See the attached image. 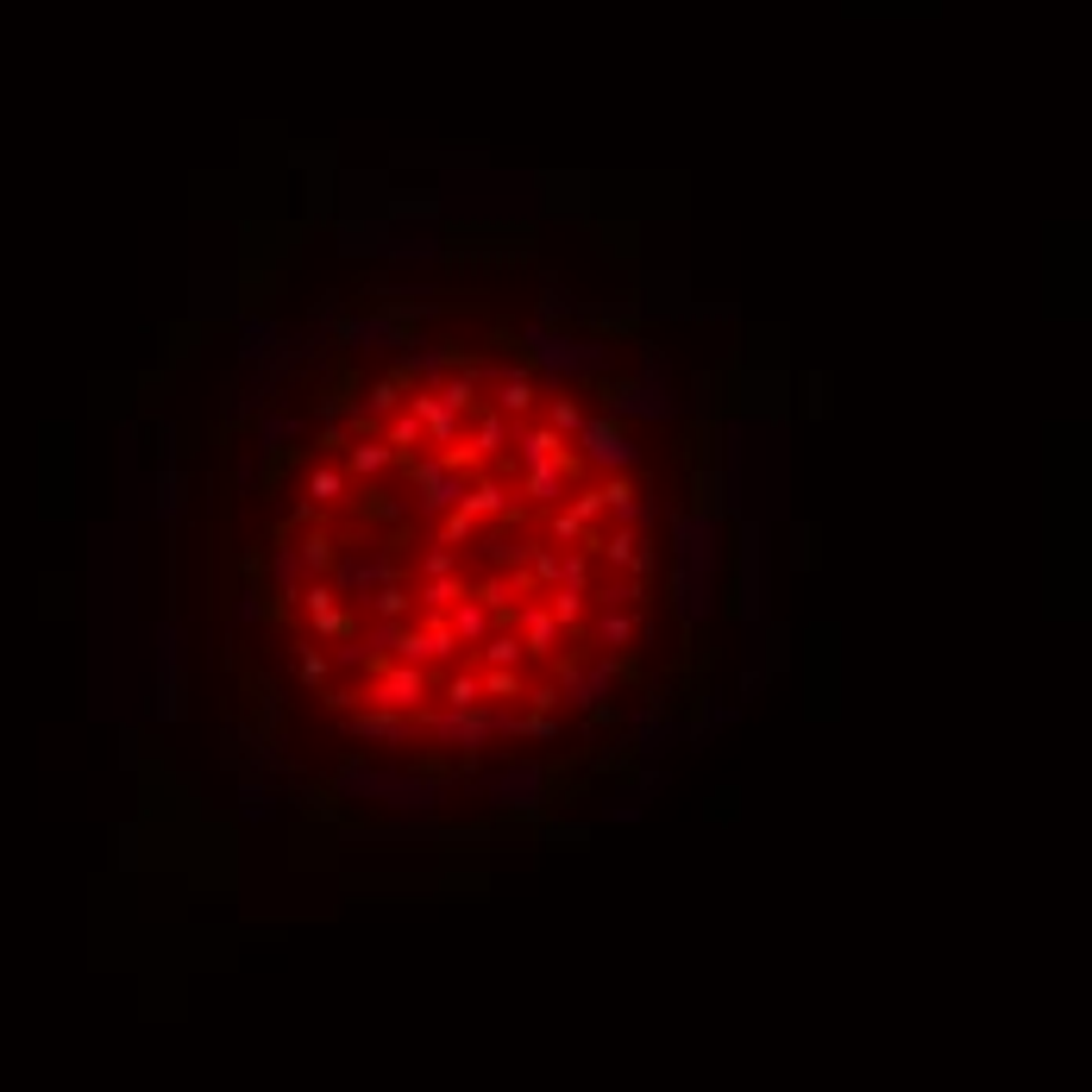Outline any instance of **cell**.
Here are the masks:
<instances>
[{
    "label": "cell",
    "mask_w": 1092,
    "mask_h": 1092,
    "mask_svg": "<svg viewBox=\"0 0 1092 1092\" xmlns=\"http://www.w3.org/2000/svg\"><path fill=\"white\" fill-rule=\"evenodd\" d=\"M679 409L672 390H665V377H641V384H609V414L616 421H665V414Z\"/></svg>",
    "instance_id": "8992f818"
},
{
    "label": "cell",
    "mask_w": 1092,
    "mask_h": 1092,
    "mask_svg": "<svg viewBox=\"0 0 1092 1092\" xmlns=\"http://www.w3.org/2000/svg\"><path fill=\"white\" fill-rule=\"evenodd\" d=\"M396 333V321L390 314H371V321H346V346H365V351H377L384 339Z\"/></svg>",
    "instance_id": "f546056e"
},
{
    "label": "cell",
    "mask_w": 1092,
    "mask_h": 1092,
    "mask_svg": "<svg viewBox=\"0 0 1092 1092\" xmlns=\"http://www.w3.org/2000/svg\"><path fill=\"white\" fill-rule=\"evenodd\" d=\"M490 409L508 414V421H522L534 409V377L527 371H496V396H490Z\"/></svg>",
    "instance_id": "d6986e66"
},
{
    "label": "cell",
    "mask_w": 1092,
    "mask_h": 1092,
    "mask_svg": "<svg viewBox=\"0 0 1092 1092\" xmlns=\"http://www.w3.org/2000/svg\"><path fill=\"white\" fill-rule=\"evenodd\" d=\"M597 496H603V508H609V527H634V534H641V527L653 522V508L641 503V490L628 484V477H603Z\"/></svg>",
    "instance_id": "7c38bea8"
},
{
    "label": "cell",
    "mask_w": 1092,
    "mask_h": 1092,
    "mask_svg": "<svg viewBox=\"0 0 1092 1092\" xmlns=\"http://www.w3.org/2000/svg\"><path fill=\"white\" fill-rule=\"evenodd\" d=\"M402 409H409L414 421H421V433H428V447H440V452H447V447H459V440H465V414H459V409H447V402H440L433 390H409V402H402Z\"/></svg>",
    "instance_id": "52a82bcc"
},
{
    "label": "cell",
    "mask_w": 1092,
    "mask_h": 1092,
    "mask_svg": "<svg viewBox=\"0 0 1092 1092\" xmlns=\"http://www.w3.org/2000/svg\"><path fill=\"white\" fill-rule=\"evenodd\" d=\"M477 647H484V665H522V660H527V653H522V634H515V628H490Z\"/></svg>",
    "instance_id": "f1b7e54d"
},
{
    "label": "cell",
    "mask_w": 1092,
    "mask_h": 1092,
    "mask_svg": "<svg viewBox=\"0 0 1092 1092\" xmlns=\"http://www.w3.org/2000/svg\"><path fill=\"white\" fill-rule=\"evenodd\" d=\"M440 622L452 628V641H459V647H477V641L490 634V609H484V603H477V597L465 590V597H459V603H452L447 616H440Z\"/></svg>",
    "instance_id": "2e32d148"
},
{
    "label": "cell",
    "mask_w": 1092,
    "mask_h": 1092,
    "mask_svg": "<svg viewBox=\"0 0 1092 1092\" xmlns=\"http://www.w3.org/2000/svg\"><path fill=\"white\" fill-rule=\"evenodd\" d=\"M396 578H402V559H396V553H339L333 571H327V585L339 590V603H351V609L365 603L377 585H396Z\"/></svg>",
    "instance_id": "7a4b0ae2"
},
{
    "label": "cell",
    "mask_w": 1092,
    "mask_h": 1092,
    "mask_svg": "<svg viewBox=\"0 0 1092 1092\" xmlns=\"http://www.w3.org/2000/svg\"><path fill=\"white\" fill-rule=\"evenodd\" d=\"M477 390H484V377H477V371H447V377H440V390H433V396H440V402H447V409L471 414V409H477Z\"/></svg>",
    "instance_id": "d4e9b609"
},
{
    "label": "cell",
    "mask_w": 1092,
    "mask_h": 1092,
    "mask_svg": "<svg viewBox=\"0 0 1092 1092\" xmlns=\"http://www.w3.org/2000/svg\"><path fill=\"white\" fill-rule=\"evenodd\" d=\"M578 465H597L609 477H628V471L641 465V440L616 421V414H585V428H578Z\"/></svg>",
    "instance_id": "6da1fadb"
},
{
    "label": "cell",
    "mask_w": 1092,
    "mask_h": 1092,
    "mask_svg": "<svg viewBox=\"0 0 1092 1092\" xmlns=\"http://www.w3.org/2000/svg\"><path fill=\"white\" fill-rule=\"evenodd\" d=\"M440 703H447V710H477V703H484V691H477V672H452V679L440 684Z\"/></svg>",
    "instance_id": "1f68e13d"
},
{
    "label": "cell",
    "mask_w": 1092,
    "mask_h": 1092,
    "mask_svg": "<svg viewBox=\"0 0 1092 1092\" xmlns=\"http://www.w3.org/2000/svg\"><path fill=\"white\" fill-rule=\"evenodd\" d=\"M634 634H641V622H634L628 609H603V616L590 622V641H597V647H609V653H616V647H628Z\"/></svg>",
    "instance_id": "cb8c5ba5"
},
{
    "label": "cell",
    "mask_w": 1092,
    "mask_h": 1092,
    "mask_svg": "<svg viewBox=\"0 0 1092 1092\" xmlns=\"http://www.w3.org/2000/svg\"><path fill=\"white\" fill-rule=\"evenodd\" d=\"M377 440H384V447H390L396 459H409V452H421V447H428V433H421V421H414L409 409H396L390 421L377 428Z\"/></svg>",
    "instance_id": "7402d4cb"
},
{
    "label": "cell",
    "mask_w": 1092,
    "mask_h": 1092,
    "mask_svg": "<svg viewBox=\"0 0 1092 1092\" xmlns=\"http://www.w3.org/2000/svg\"><path fill=\"white\" fill-rule=\"evenodd\" d=\"M339 496H346V471L314 465V471H308V496H302V503H314V508H333Z\"/></svg>",
    "instance_id": "83f0119b"
},
{
    "label": "cell",
    "mask_w": 1092,
    "mask_h": 1092,
    "mask_svg": "<svg viewBox=\"0 0 1092 1092\" xmlns=\"http://www.w3.org/2000/svg\"><path fill=\"white\" fill-rule=\"evenodd\" d=\"M471 534H477V522H471L465 508H452V515H440V527H433V546H471Z\"/></svg>",
    "instance_id": "836d02e7"
},
{
    "label": "cell",
    "mask_w": 1092,
    "mask_h": 1092,
    "mask_svg": "<svg viewBox=\"0 0 1092 1092\" xmlns=\"http://www.w3.org/2000/svg\"><path fill=\"white\" fill-rule=\"evenodd\" d=\"M471 540H477V559L490 571H522L527 553L540 546V540H527V534H515V527H490V534H471Z\"/></svg>",
    "instance_id": "8fae6325"
},
{
    "label": "cell",
    "mask_w": 1092,
    "mask_h": 1092,
    "mask_svg": "<svg viewBox=\"0 0 1092 1092\" xmlns=\"http://www.w3.org/2000/svg\"><path fill=\"white\" fill-rule=\"evenodd\" d=\"M559 314H571V302H566L559 290H546V302H540V327H546V321H559Z\"/></svg>",
    "instance_id": "ee69618b"
},
{
    "label": "cell",
    "mask_w": 1092,
    "mask_h": 1092,
    "mask_svg": "<svg viewBox=\"0 0 1092 1092\" xmlns=\"http://www.w3.org/2000/svg\"><path fill=\"white\" fill-rule=\"evenodd\" d=\"M308 622H314V641H346V634H358V609L333 603V609H321V616H308Z\"/></svg>",
    "instance_id": "4316f807"
},
{
    "label": "cell",
    "mask_w": 1092,
    "mask_h": 1092,
    "mask_svg": "<svg viewBox=\"0 0 1092 1092\" xmlns=\"http://www.w3.org/2000/svg\"><path fill=\"white\" fill-rule=\"evenodd\" d=\"M271 571H276V585L290 590V597L302 590V559H295V540H290V546H276V553H271Z\"/></svg>",
    "instance_id": "d590c367"
},
{
    "label": "cell",
    "mask_w": 1092,
    "mask_h": 1092,
    "mask_svg": "<svg viewBox=\"0 0 1092 1092\" xmlns=\"http://www.w3.org/2000/svg\"><path fill=\"white\" fill-rule=\"evenodd\" d=\"M546 534H553V540H585V522H578V515H566V508H553Z\"/></svg>",
    "instance_id": "60d3db41"
},
{
    "label": "cell",
    "mask_w": 1092,
    "mask_h": 1092,
    "mask_svg": "<svg viewBox=\"0 0 1092 1092\" xmlns=\"http://www.w3.org/2000/svg\"><path fill=\"white\" fill-rule=\"evenodd\" d=\"M390 465H396V452L384 447V440H358V447H346V471L351 477H365V484H377Z\"/></svg>",
    "instance_id": "603a6c76"
},
{
    "label": "cell",
    "mask_w": 1092,
    "mask_h": 1092,
    "mask_svg": "<svg viewBox=\"0 0 1092 1092\" xmlns=\"http://www.w3.org/2000/svg\"><path fill=\"white\" fill-rule=\"evenodd\" d=\"M471 522H503L508 508H515V484H508L503 471H471L465 477V503H459Z\"/></svg>",
    "instance_id": "ba28073f"
},
{
    "label": "cell",
    "mask_w": 1092,
    "mask_h": 1092,
    "mask_svg": "<svg viewBox=\"0 0 1092 1092\" xmlns=\"http://www.w3.org/2000/svg\"><path fill=\"white\" fill-rule=\"evenodd\" d=\"M540 597H546V616L566 628V634L590 622V590H578V585H553V590H540Z\"/></svg>",
    "instance_id": "ac0fdd59"
},
{
    "label": "cell",
    "mask_w": 1092,
    "mask_h": 1092,
    "mask_svg": "<svg viewBox=\"0 0 1092 1092\" xmlns=\"http://www.w3.org/2000/svg\"><path fill=\"white\" fill-rule=\"evenodd\" d=\"M590 603H603V609H634V603H641V578H603V585L590 590Z\"/></svg>",
    "instance_id": "4dcf8cb0"
},
{
    "label": "cell",
    "mask_w": 1092,
    "mask_h": 1092,
    "mask_svg": "<svg viewBox=\"0 0 1092 1092\" xmlns=\"http://www.w3.org/2000/svg\"><path fill=\"white\" fill-rule=\"evenodd\" d=\"M295 559H302V578H327L333 559H339V540H333L327 527H308V534L295 540Z\"/></svg>",
    "instance_id": "ffe728a7"
},
{
    "label": "cell",
    "mask_w": 1092,
    "mask_h": 1092,
    "mask_svg": "<svg viewBox=\"0 0 1092 1092\" xmlns=\"http://www.w3.org/2000/svg\"><path fill=\"white\" fill-rule=\"evenodd\" d=\"M465 477H471V471H440V477H433V484H421V490H414V508H421V515H428V522H440V515H452V508L465 503Z\"/></svg>",
    "instance_id": "4fadbf2b"
},
{
    "label": "cell",
    "mask_w": 1092,
    "mask_h": 1092,
    "mask_svg": "<svg viewBox=\"0 0 1092 1092\" xmlns=\"http://www.w3.org/2000/svg\"><path fill=\"white\" fill-rule=\"evenodd\" d=\"M358 609H365L371 622H414V590L402 585V578H396V585H377Z\"/></svg>",
    "instance_id": "9a60e30c"
},
{
    "label": "cell",
    "mask_w": 1092,
    "mask_h": 1092,
    "mask_svg": "<svg viewBox=\"0 0 1092 1092\" xmlns=\"http://www.w3.org/2000/svg\"><path fill=\"white\" fill-rule=\"evenodd\" d=\"M233 616H239V622H258V616H264V590H258V585H245V597L233 603Z\"/></svg>",
    "instance_id": "7bdbcfd3"
},
{
    "label": "cell",
    "mask_w": 1092,
    "mask_h": 1092,
    "mask_svg": "<svg viewBox=\"0 0 1092 1092\" xmlns=\"http://www.w3.org/2000/svg\"><path fill=\"white\" fill-rule=\"evenodd\" d=\"M515 634H522V653H534V660H553V653L566 647V628L546 616V603H522L515 609Z\"/></svg>",
    "instance_id": "30bf717a"
},
{
    "label": "cell",
    "mask_w": 1092,
    "mask_h": 1092,
    "mask_svg": "<svg viewBox=\"0 0 1092 1092\" xmlns=\"http://www.w3.org/2000/svg\"><path fill=\"white\" fill-rule=\"evenodd\" d=\"M508 447H515V465H540V459H566V440H559V433L546 428V421H540V428H522V421H515V433H508Z\"/></svg>",
    "instance_id": "5bb4252c"
},
{
    "label": "cell",
    "mask_w": 1092,
    "mask_h": 1092,
    "mask_svg": "<svg viewBox=\"0 0 1092 1092\" xmlns=\"http://www.w3.org/2000/svg\"><path fill=\"white\" fill-rule=\"evenodd\" d=\"M302 433V421H290V414H271L264 421V452H283V440H295Z\"/></svg>",
    "instance_id": "74e56055"
},
{
    "label": "cell",
    "mask_w": 1092,
    "mask_h": 1092,
    "mask_svg": "<svg viewBox=\"0 0 1092 1092\" xmlns=\"http://www.w3.org/2000/svg\"><path fill=\"white\" fill-rule=\"evenodd\" d=\"M371 710H396V716H414L428 703V672L421 665H402V660H384L371 672Z\"/></svg>",
    "instance_id": "3957f363"
},
{
    "label": "cell",
    "mask_w": 1092,
    "mask_h": 1092,
    "mask_svg": "<svg viewBox=\"0 0 1092 1092\" xmlns=\"http://www.w3.org/2000/svg\"><path fill=\"white\" fill-rule=\"evenodd\" d=\"M477 691L496 697V703H515V697H527V679H522V665H484Z\"/></svg>",
    "instance_id": "484cf974"
},
{
    "label": "cell",
    "mask_w": 1092,
    "mask_h": 1092,
    "mask_svg": "<svg viewBox=\"0 0 1092 1092\" xmlns=\"http://www.w3.org/2000/svg\"><path fill=\"white\" fill-rule=\"evenodd\" d=\"M295 672H302V684H327V653H314L308 647V653L295 660Z\"/></svg>",
    "instance_id": "b9f144b4"
},
{
    "label": "cell",
    "mask_w": 1092,
    "mask_h": 1092,
    "mask_svg": "<svg viewBox=\"0 0 1092 1092\" xmlns=\"http://www.w3.org/2000/svg\"><path fill=\"white\" fill-rule=\"evenodd\" d=\"M590 571H597V559H590V553H566V578H559V585L590 590Z\"/></svg>",
    "instance_id": "ab89813d"
},
{
    "label": "cell",
    "mask_w": 1092,
    "mask_h": 1092,
    "mask_svg": "<svg viewBox=\"0 0 1092 1092\" xmlns=\"http://www.w3.org/2000/svg\"><path fill=\"white\" fill-rule=\"evenodd\" d=\"M402 402H409V390H402V384H371V390H365V402H358V409L371 414V421H384V414H396V409H402Z\"/></svg>",
    "instance_id": "d6a6232c"
},
{
    "label": "cell",
    "mask_w": 1092,
    "mask_h": 1092,
    "mask_svg": "<svg viewBox=\"0 0 1092 1092\" xmlns=\"http://www.w3.org/2000/svg\"><path fill=\"white\" fill-rule=\"evenodd\" d=\"M590 559H603L609 571H628V578H647V571H653V553L641 546L634 527H609V534H597Z\"/></svg>",
    "instance_id": "9c48e42d"
},
{
    "label": "cell",
    "mask_w": 1092,
    "mask_h": 1092,
    "mask_svg": "<svg viewBox=\"0 0 1092 1092\" xmlns=\"http://www.w3.org/2000/svg\"><path fill=\"white\" fill-rule=\"evenodd\" d=\"M452 571H459V553H452V546H428V553H421V578H452Z\"/></svg>",
    "instance_id": "8d00e7d4"
},
{
    "label": "cell",
    "mask_w": 1092,
    "mask_h": 1092,
    "mask_svg": "<svg viewBox=\"0 0 1092 1092\" xmlns=\"http://www.w3.org/2000/svg\"><path fill=\"white\" fill-rule=\"evenodd\" d=\"M566 515H578V522H597V515H603V496H597V484H590V490H571V508H566Z\"/></svg>",
    "instance_id": "f35d334b"
},
{
    "label": "cell",
    "mask_w": 1092,
    "mask_h": 1092,
    "mask_svg": "<svg viewBox=\"0 0 1092 1092\" xmlns=\"http://www.w3.org/2000/svg\"><path fill=\"white\" fill-rule=\"evenodd\" d=\"M578 471H585L578 465V452H566V459H540V465H522L515 471V496H527L534 508H559Z\"/></svg>",
    "instance_id": "5b68a950"
},
{
    "label": "cell",
    "mask_w": 1092,
    "mask_h": 1092,
    "mask_svg": "<svg viewBox=\"0 0 1092 1092\" xmlns=\"http://www.w3.org/2000/svg\"><path fill=\"white\" fill-rule=\"evenodd\" d=\"M546 428H553L559 440H566V433H578V428H585V409H578L571 396H553V409H546Z\"/></svg>",
    "instance_id": "e575fe53"
},
{
    "label": "cell",
    "mask_w": 1092,
    "mask_h": 1092,
    "mask_svg": "<svg viewBox=\"0 0 1092 1092\" xmlns=\"http://www.w3.org/2000/svg\"><path fill=\"white\" fill-rule=\"evenodd\" d=\"M452 653H459V641H452V628L440 622V616H421V622H402V641H396L390 660L402 665H452Z\"/></svg>",
    "instance_id": "277c9868"
},
{
    "label": "cell",
    "mask_w": 1092,
    "mask_h": 1092,
    "mask_svg": "<svg viewBox=\"0 0 1092 1092\" xmlns=\"http://www.w3.org/2000/svg\"><path fill=\"white\" fill-rule=\"evenodd\" d=\"M351 735H365V742H409L414 716H396V710H365V716H351Z\"/></svg>",
    "instance_id": "44dd1931"
},
{
    "label": "cell",
    "mask_w": 1092,
    "mask_h": 1092,
    "mask_svg": "<svg viewBox=\"0 0 1092 1092\" xmlns=\"http://www.w3.org/2000/svg\"><path fill=\"white\" fill-rule=\"evenodd\" d=\"M465 590H471L465 571H452V578H421V585H414V609H421V616H447Z\"/></svg>",
    "instance_id": "e0dca14e"
}]
</instances>
